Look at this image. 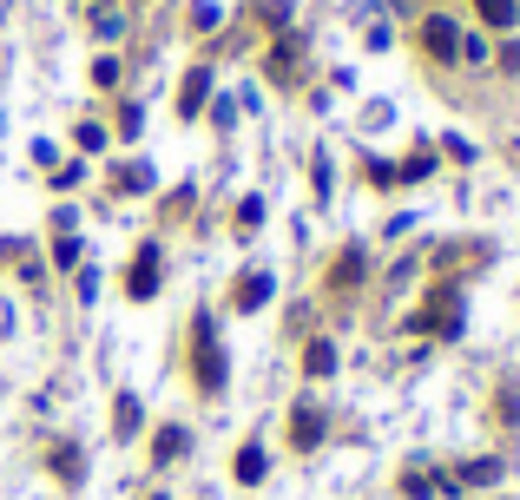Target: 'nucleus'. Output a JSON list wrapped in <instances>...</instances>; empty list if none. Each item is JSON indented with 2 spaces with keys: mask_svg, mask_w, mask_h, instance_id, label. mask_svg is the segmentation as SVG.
Returning a JSON list of instances; mask_svg holds the SVG:
<instances>
[{
  "mask_svg": "<svg viewBox=\"0 0 520 500\" xmlns=\"http://www.w3.org/2000/svg\"><path fill=\"white\" fill-rule=\"evenodd\" d=\"M415 40H422V53H428V60H442V66L468 53V33H461V27H455V20H448V14H428Z\"/></svg>",
  "mask_w": 520,
  "mask_h": 500,
  "instance_id": "obj_1",
  "label": "nucleus"
},
{
  "mask_svg": "<svg viewBox=\"0 0 520 500\" xmlns=\"http://www.w3.org/2000/svg\"><path fill=\"white\" fill-rule=\"evenodd\" d=\"M316 435H323V422H316V408H297V422H290V441H297V448H310Z\"/></svg>",
  "mask_w": 520,
  "mask_h": 500,
  "instance_id": "obj_2",
  "label": "nucleus"
},
{
  "mask_svg": "<svg viewBox=\"0 0 520 500\" xmlns=\"http://www.w3.org/2000/svg\"><path fill=\"white\" fill-rule=\"evenodd\" d=\"M237 481H244V487H251V481H264V448H257V441H251L244 454H237Z\"/></svg>",
  "mask_w": 520,
  "mask_h": 500,
  "instance_id": "obj_3",
  "label": "nucleus"
},
{
  "mask_svg": "<svg viewBox=\"0 0 520 500\" xmlns=\"http://www.w3.org/2000/svg\"><path fill=\"white\" fill-rule=\"evenodd\" d=\"M303 369H310V375H330L336 369V349L330 343H310V349H303Z\"/></svg>",
  "mask_w": 520,
  "mask_h": 500,
  "instance_id": "obj_4",
  "label": "nucleus"
},
{
  "mask_svg": "<svg viewBox=\"0 0 520 500\" xmlns=\"http://www.w3.org/2000/svg\"><path fill=\"white\" fill-rule=\"evenodd\" d=\"M474 7H481L488 27H514V0H474Z\"/></svg>",
  "mask_w": 520,
  "mask_h": 500,
  "instance_id": "obj_5",
  "label": "nucleus"
},
{
  "mask_svg": "<svg viewBox=\"0 0 520 500\" xmlns=\"http://www.w3.org/2000/svg\"><path fill=\"white\" fill-rule=\"evenodd\" d=\"M158 283V264H152V250H145L139 264H132V297H145V290H152Z\"/></svg>",
  "mask_w": 520,
  "mask_h": 500,
  "instance_id": "obj_6",
  "label": "nucleus"
},
{
  "mask_svg": "<svg viewBox=\"0 0 520 500\" xmlns=\"http://www.w3.org/2000/svg\"><path fill=\"white\" fill-rule=\"evenodd\" d=\"M494 474H501V461H468V468H461L455 481H468V487H488Z\"/></svg>",
  "mask_w": 520,
  "mask_h": 500,
  "instance_id": "obj_7",
  "label": "nucleus"
},
{
  "mask_svg": "<svg viewBox=\"0 0 520 500\" xmlns=\"http://www.w3.org/2000/svg\"><path fill=\"white\" fill-rule=\"evenodd\" d=\"M152 454H158V461H178V454H185V428H165Z\"/></svg>",
  "mask_w": 520,
  "mask_h": 500,
  "instance_id": "obj_8",
  "label": "nucleus"
},
{
  "mask_svg": "<svg viewBox=\"0 0 520 500\" xmlns=\"http://www.w3.org/2000/svg\"><path fill=\"white\" fill-rule=\"evenodd\" d=\"M198 93H205V73H191V79H185V99H178V106L198 112Z\"/></svg>",
  "mask_w": 520,
  "mask_h": 500,
  "instance_id": "obj_9",
  "label": "nucleus"
}]
</instances>
